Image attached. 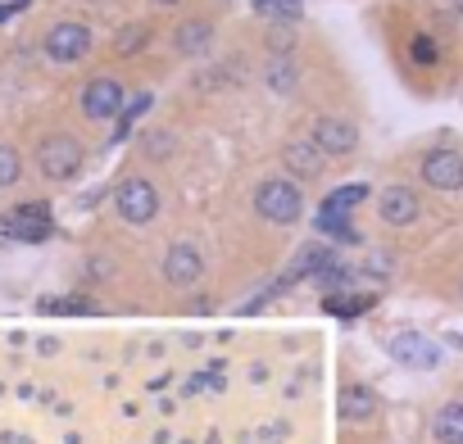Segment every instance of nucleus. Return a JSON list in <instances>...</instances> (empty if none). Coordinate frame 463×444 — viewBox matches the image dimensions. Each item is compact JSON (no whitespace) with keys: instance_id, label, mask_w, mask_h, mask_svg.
<instances>
[{"instance_id":"1","label":"nucleus","mask_w":463,"mask_h":444,"mask_svg":"<svg viewBox=\"0 0 463 444\" xmlns=\"http://www.w3.org/2000/svg\"><path fill=\"white\" fill-rule=\"evenodd\" d=\"M255 213L264 222H273V227H296V222L305 217V190L300 181L291 177H269L255 186Z\"/></svg>"},{"instance_id":"2","label":"nucleus","mask_w":463,"mask_h":444,"mask_svg":"<svg viewBox=\"0 0 463 444\" xmlns=\"http://www.w3.org/2000/svg\"><path fill=\"white\" fill-rule=\"evenodd\" d=\"M82 163H87V150H82L78 136H69V132H46V136L37 141V172H42L46 181H73V177L82 172Z\"/></svg>"},{"instance_id":"3","label":"nucleus","mask_w":463,"mask_h":444,"mask_svg":"<svg viewBox=\"0 0 463 444\" xmlns=\"http://www.w3.org/2000/svg\"><path fill=\"white\" fill-rule=\"evenodd\" d=\"M55 222H51V208L42 199L33 204H14L10 213H0V241H19V245H42L51 241Z\"/></svg>"},{"instance_id":"4","label":"nucleus","mask_w":463,"mask_h":444,"mask_svg":"<svg viewBox=\"0 0 463 444\" xmlns=\"http://www.w3.org/2000/svg\"><path fill=\"white\" fill-rule=\"evenodd\" d=\"M114 208H118V217L128 222V227H146V222H155V213H159V190H155V181H146V177H123L118 190H114Z\"/></svg>"},{"instance_id":"5","label":"nucleus","mask_w":463,"mask_h":444,"mask_svg":"<svg viewBox=\"0 0 463 444\" xmlns=\"http://www.w3.org/2000/svg\"><path fill=\"white\" fill-rule=\"evenodd\" d=\"M42 51H46L51 64H78V60H87V51H91V28L64 19V23H55V28L46 32Z\"/></svg>"},{"instance_id":"6","label":"nucleus","mask_w":463,"mask_h":444,"mask_svg":"<svg viewBox=\"0 0 463 444\" xmlns=\"http://www.w3.org/2000/svg\"><path fill=\"white\" fill-rule=\"evenodd\" d=\"M123 105H128V96H123V82H118V78H91V82L82 87V114H87L91 123L118 118Z\"/></svg>"},{"instance_id":"7","label":"nucleus","mask_w":463,"mask_h":444,"mask_svg":"<svg viewBox=\"0 0 463 444\" xmlns=\"http://www.w3.org/2000/svg\"><path fill=\"white\" fill-rule=\"evenodd\" d=\"M159 273H164V282H168V286H177V291H191V286L204 277V254H200L191 241H177V245H168V250H164V264H159Z\"/></svg>"},{"instance_id":"8","label":"nucleus","mask_w":463,"mask_h":444,"mask_svg":"<svg viewBox=\"0 0 463 444\" xmlns=\"http://www.w3.org/2000/svg\"><path fill=\"white\" fill-rule=\"evenodd\" d=\"M309 141H314V145H318L323 154L341 159V154H350V150L359 145V127H354L350 118L323 114V118H314V132H309Z\"/></svg>"},{"instance_id":"9","label":"nucleus","mask_w":463,"mask_h":444,"mask_svg":"<svg viewBox=\"0 0 463 444\" xmlns=\"http://www.w3.org/2000/svg\"><path fill=\"white\" fill-rule=\"evenodd\" d=\"M418 172L431 190H463V154L458 150H427Z\"/></svg>"},{"instance_id":"10","label":"nucleus","mask_w":463,"mask_h":444,"mask_svg":"<svg viewBox=\"0 0 463 444\" xmlns=\"http://www.w3.org/2000/svg\"><path fill=\"white\" fill-rule=\"evenodd\" d=\"M418 213H422V199L409 186H386L377 195V217L386 227H409V222H418Z\"/></svg>"},{"instance_id":"11","label":"nucleus","mask_w":463,"mask_h":444,"mask_svg":"<svg viewBox=\"0 0 463 444\" xmlns=\"http://www.w3.org/2000/svg\"><path fill=\"white\" fill-rule=\"evenodd\" d=\"M282 163H287L291 181H318L323 168H327V154L314 141H287L282 145Z\"/></svg>"},{"instance_id":"12","label":"nucleus","mask_w":463,"mask_h":444,"mask_svg":"<svg viewBox=\"0 0 463 444\" xmlns=\"http://www.w3.org/2000/svg\"><path fill=\"white\" fill-rule=\"evenodd\" d=\"M386 349H391V358L404 363V367H436V363H440L436 340H427V336H418V331H400V336H391Z\"/></svg>"},{"instance_id":"13","label":"nucleus","mask_w":463,"mask_h":444,"mask_svg":"<svg viewBox=\"0 0 463 444\" xmlns=\"http://www.w3.org/2000/svg\"><path fill=\"white\" fill-rule=\"evenodd\" d=\"M377 412H382V403L368 385H345L341 390V417L345 421H373Z\"/></svg>"},{"instance_id":"14","label":"nucleus","mask_w":463,"mask_h":444,"mask_svg":"<svg viewBox=\"0 0 463 444\" xmlns=\"http://www.w3.org/2000/svg\"><path fill=\"white\" fill-rule=\"evenodd\" d=\"M209 42H213V23H204V19H186V23L173 32V51H177V55H204Z\"/></svg>"},{"instance_id":"15","label":"nucleus","mask_w":463,"mask_h":444,"mask_svg":"<svg viewBox=\"0 0 463 444\" xmlns=\"http://www.w3.org/2000/svg\"><path fill=\"white\" fill-rule=\"evenodd\" d=\"M431 435H436L440 444H463V399H449V403L436 408Z\"/></svg>"},{"instance_id":"16","label":"nucleus","mask_w":463,"mask_h":444,"mask_svg":"<svg viewBox=\"0 0 463 444\" xmlns=\"http://www.w3.org/2000/svg\"><path fill=\"white\" fill-rule=\"evenodd\" d=\"M368 199V186L364 181H350V186H336L323 204H318V213H332V217H350L359 204Z\"/></svg>"},{"instance_id":"17","label":"nucleus","mask_w":463,"mask_h":444,"mask_svg":"<svg viewBox=\"0 0 463 444\" xmlns=\"http://www.w3.org/2000/svg\"><path fill=\"white\" fill-rule=\"evenodd\" d=\"M19 177H24V154H19L14 145H5V141H0V190L19 186Z\"/></svg>"},{"instance_id":"18","label":"nucleus","mask_w":463,"mask_h":444,"mask_svg":"<svg viewBox=\"0 0 463 444\" xmlns=\"http://www.w3.org/2000/svg\"><path fill=\"white\" fill-rule=\"evenodd\" d=\"M146 42H150V28L146 23H123L118 37H114V51L118 55H137V51H146Z\"/></svg>"},{"instance_id":"19","label":"nucleus","mask_w":463,"mask_h":444,"mask_svg":"<svg viewBox=\"0 0 463 444\" xmlns=\"http://www.w3.org/2000/svg\"><path fill=\"white\" fill-rule=\"evenodd\" d=\"M373 309V295H327V313L336 318H359Z\"/></svg>"},{"instance_id":"20","label":"nucleus","mask_w":463,"mask_h":444,"mask_svg":"<svg viewBox=\"0 0 463 444\" xmlns=\"http://www.w3.org/2000/svg\"><path fill=\"white\" fill-rule=\"evenodd\" d=\"M269 87H273V91H282V96L296 87V64H291L287 55H278V60L269 64Z\"/></svg>"},{"instance_id":"21","label":"nucleus","mask_w":463,"mask_h":444,"mask_svg":"<svg viewBox=\"0 0 463 444\" xmlns=\"http://www.w3.org/2000/svg\"><path fill=\"white\" fill-rule=\"evenodd\" d=\"M255 10H260V14H269V19L296 23V19H300V0H255Z\"/></svg>"},{"instance_id":"22","label":"nucleus","mask_w":463,"mask_h":444,"mask_svg":"<svg viewBox=\"0 0 463 444\" xmlns=\"http://www.w3.org/2000/svg\"><path fill=\"white\" fill-rule=\"evenodd\" d=\"M150 100H155V96H150V91H141L137 100H128V105H123V114H118V141H123V136L132 132V123H137V118L150 109Z\"/></svg>"},{"instance_id":"23","label":"nucleus","mask_w":463,"mask_h":444,"mask_svg":"<svg viewBox=\"0 0 463 444\" xmlns=\"http://www.w3.org/2000/svg\"><path fill=\"white\" fill-rule=\"evenodd\" d=\"M291 46H296V23L273 19V28H269V51H273V55H287Z\"/></svg>"},{"instance_id":"24","label":"nucleus","mask_w":463,"mask_h":444,"mask_svg":"<svg viewBox=\"0 0 463 444\" xmlns=\"http://www.w3.org/2000/svg\"><path fill=\"white\" fill-rule=\"evenodd\" d=\"M409 55H413V64H422V69H431V64L440 60V51H436V42H431L427 32H418V37L409 42Z\"/></svg>"},{"instance_id":"25","label":"nucleus","mask_w":463,"mask_h":444,"mask_svg":"<svg viewBox=\"0 0 463 444\" xmlns=\"http://www.w3.org/2000/svg\"><path fill=\"white\" fill-rule=\"evenodd\" d=\"M146 154H150V159L173 154V136H168V132H150V136H146Z\"/></svg>"},{"instance_id":"26","label":"nucleus","mask_w":463,"mask_h":444,"mask_svg":"<svg viewBox=\"0 0 463 444\" xmlns=\"http://www.w3.org/2000/svg\"><path fill=\"white\" fill-rule=\"evenodd\" d=\"M386 273H391V259L386 254H373L368 259V277H386Z\"/></svg>"},{"instance_id":"27","label":"nucleus","mask_w":463,"mask_h":444,"mask_svg":"<svg viewBox=\"0 0 463 444\" xmlns=\"http://www.w3.org/2000/svg\"><path fill=\"white\" fill-rule=\"evenodd\" d=\"M24 5H28V0H0V23H5L10 14H19Z\"/></svg>"},{"instance_id":"28","label":"nucleus","mask_w":463,"mask_h":444,"mask_svg":"<svg viewBox=\"0 0 463 444\" xmlns=\"http://www.w3.org/2000/svg\"><path fill=\"white\" fill-rule=\"evenodd\" d=\"M155 10H173V5H182V0H150Z\"/></svg>"}]
</instances>
